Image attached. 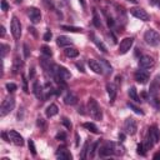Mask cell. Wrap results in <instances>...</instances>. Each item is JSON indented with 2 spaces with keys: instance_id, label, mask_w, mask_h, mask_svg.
<instances>
[{
  "instance_id": "obj_23",
  "label": "cell",
  "mask_w": 160,
  "mask_h": 160,
  "mask_svg": "<svg viewBox=\"0 0 160 160\" xmlns=\"http://www.w3.org/2000/svg\"><path fill=\"white\" fill-rule=\"evenodd\" d=\"M99 62H100V65H101L104 72H106V74H111V72H112V68H111V65L108 62L106 59H100Z\"/></svg>"
},
{
  "instance_id": "obj_21",
  "label": "cell",
  "mask_w": 160,
  "mask_h": 160,
  "mask_svg": "<svg viewBox=\"0 0 160 160\" xmlns=\"http://www.w3.org/2000/svg\"><path fill=\"white\" fill-rule=\"evenodd\" d=\"M91 39H92V42L98 46V49H99L100 51H102V52H105V54L108 52V49H106V46L104 45V42H102L101 40H99L94 34H91Z\"/></svg>"
},
{
  "instance_id": "obj_3",
  "label": "cell",
  "mask_w": 160,
  "mask_h": 160,
  "mask_svg": "<svg viewBox=\"0 0 160 160\" xmlns=\"http://www.w3.org/2000/svg\"><path fill=\"white\" fill-rule=\"evenodd\" d=\"M14 108H15V98L14 96H8L0 106V116L1 118L6 116L8 114H10L11 110H14Z\"/></svg>"
},
{
  "instance_id": "obj_11",
  "label": "cell",
  "mask_w": 160,
  "mask_h": 160,
  "mask_svg": "<svg viewBox=\"0 0 160 160\" xmlns=\"http://www.w3.org/2000/svg\"><path fill=\"white\" fill-rule=\"evenodd\" d=\"M154 64H155V61H154V59L151 56L144 55V56H141L139 59V66L141 69H150V68L154 66Z\"/></svg>"
},
{
  "instance_id": "obj_15",
  "label": "cell",
  "mask_w": 160,
  "mask_h": 160,
  "mask_svg": "<svg viewBox=\"0 0 160 160\" xmlns=\"http://www.w3.org/2000/svg\"><path fill=\"white\" fill-rule=\"evenodd\" d=\"M88 65H89L90 70H92V71L96 72V74H102V72H104V71H102V68H101V65H100V62L96 61V60H94V59H90V60L88 61Z\"/></svg>"
},
{
  "instance_id": "obj_41",
  "label": "cell",
  "mask_w": 160,
  "mask_h": 160,
  "mask_svg": "<svg viewBox=\"0 0 160 160\" xmlns=\"http://www.w3.org/2000/svg\"><path fill=\"white\" fill-rule=\"evenodd\" d=\"M1 10L2 11H8L9 10V4L6 0H1Z\"/></svg>"
},
{
  "instance_id": "obj_28",
  "label": "cell",
  "mask_w": 160,
  "mask_h": 160,
  "mask_svg": "<svg viewBox=\"0 0 160 160\" xmlns=\"http://www.w3.org/2000/svg\"><path fill=\"white\" fill-rule=\"evenodd\" d=\"M114 154L115 155H124L125 154V148L122 145H119V144L114 142Z\"/></svg>"
},
{
  "instance_id": "obj_13",
  "label": "cell",
  "mask_w": 160,
  "mask_h": 160,
  "mask_svg": "<svg viewBox=\"0 0 160 160\" xmlns=\"http://www.w3.org/2000/svg\"><path fill=\"white\" fill-rule=\"evenodd\" d=\"M56 158L60 160H71V154L70 151L65 148V146H59L58 151H56Z\"/></svg>"
},
{
  "instance_id": "obj_5",
  "label": "cell",
  "mask_w": 160,
  "mask_h": 160,
  "mask_svg": "<svg viewBox=\"0 0 160 160\" xmlns=\"http://www.w3.org/2000/svg\"><path fill=\"white\" fill-rule=\"evenodd\" d=\"M124 130H125V132L129 134V135H135V134H136V130H138L135 119L128 118V119L124 121Z\"/></svg>"
},
{
  "instance_id": "obj_47",
  "label": "cell",
  "mask_w": 160,
  "mask_h": 160,
  "mask_svg": "<svg viewBox=\"0 0 160 160\" xmlns=\"http://www.w3.org/2000/svg\"><path fill=\"white\" fill-rule=\"evenodd\" d=\"M0 35H1V38H4V36H5V28H4L2 25L0 26Z\"/></svg>"
},
{
  "instance_id": "obj_34",
  "label": "cell",
  "mask_w": 160,
  "mask_h": 160,
  "mask_svg": "<svg viewBox=\"0 0 160 160\" xmlns=\"http://www.w3.org/2000/svg\"><path fill=\"white\" fill-rule=\"evenodd\" d=\"M99 145H100V140H98V141H95L94 144H92V146H91V149L89 150V152H90V156L92 158L94 155H95V152H96V150H99L98 148H99Z\"/></svg>"
},
{
  "instance_id": "obj_16",
  "label": "cell",
  "mask_w": 160,
  "mask_h": 160,
  "mask_svg": "<svg viewBox=\"0 0 160 160\" xmlns=\"http://www.w3.org/2000/svg\"><path fill=\"white\" fill-rule=\"evenodd\" d=\"M32 91H34V95L38 98V99H42L44 98V88L40 85L39 81H34V85H32Z\"/></svg>"
},
{
  "instance_id": "obj_29",
  "label": "cell",
  "mask_w": 160,
  "mask_h": 160,
  "mask_svg": "<svg viewBox=\"0 0 160 160\" xmlns=\"http://www.w3.org/2000/svg\"><path fill=\"white\" fill-rule=\"evenodd\" d=\"M92 21H94V25H95L96 28H100V26H101V20H100V18H99L96 10L92 11Z\"/></svg>"
},
{
  "instance_id": "obj_32",
  "label": "cell",
  "mask_w": 160,
  "mask_h": 160,
  "mask_svg": "<svg viewBox=\"0 0 160 160\" xmlns=\"http://www.w3.org/2000/svg\"><path fill=\"white\" fill-rule=\"evenodd\" d=\"M64 30H66V31H71V32H81L82 31V29L81 28H76V26H68V25H62L61 26Z\"/></svg>"
},
{
  "instance_id": "obj_19",
  "label": "cell",
  "mask_w": 160,
  "mask_h": 160,
  "mask_svg": "<svg viewBox=\"0 0 160 160\" xmlns=\"http://www.w3.org/2000/svg\"><path fill=\"white\" fill-rule=\"evenodd\" d=\"M149 135H150L151 140L154 141V144L159 142V140H160V130L158 129V126H152V128H150V130H149Z\"/></svg>"
},
{
  "instance_id": "obj_53",
  "label": "cell",
  "mask_w": 160,
  "mask_h": 160,
  "mask_svg": "<svg viewBox=\"0 0 160 160\" xmlns=\"http://www.w3.org/2000/svg\"><path fill=\"white\" fill-rule=\"evenodd\" d=\"M128 1H132V2H136V0H128Z\"/></svg>"
},
{
  "instance_id": "obj_43",
  "label": "cell",
  "mask_w": 160,
  "mask_h": 160,
  "mask_svg": "<svg viewBox=\"0 0 160 160\" xmlns=\"http://www.w3.org/2000/svg\"><path fill=\"white\" fill-rule=\"evenodd\" d=\"M38 126H39V128H41V129H44V128H45L44 119H41V118H39V119H38Z\"/></svg>"
},
{
  "instance_id": "obj_7",
  "label": "cell",
  "mask_w": 160,
  "mask_h": 160,
  "mask_svg": "<svg viewBox=\"0 0 160 160\" xmlns=\"http://www.w3.org/2000/svg\"><path fill=\"white\" fill-rule=\"evenodd\" d=\"M130 12H131L132 16H135L136 19H140L142 21H149L150 20L149 14L144 9H141V8H131L130 9Z\"/></svg>"
},
{
  "instance_id": "obj_25",
  "label": "cell",
  "mask_w": 160,
  "mask_h": 160,
  "mask_svg": "<svg viewBox=\"0 0 160 160\" xmlns=\"http://www.w3.org/2000/svg\"><path fill=\"white\" fill-rule=\"evenodd\" d=\"M64 52H65V55H66L68 58H76V56L79 55V51H78L75 48H72V46H68V48L64 50Z\"/></svg>"
},
{
  "instance_id": "obj_1",
  "label": "cell",
  "mask_w": 160,
  "mask_h": 160,
  "mask_svg": "<svg viewBox=\"0 0 160 160\" xmlns=\"http://www.w3.org/2000/svg\"><path fill=\"white\" fill-rule=\"evenodd\" d=\"M88 110H89V114H90V116L92 119H95V120H101L102 119L101 109H100V106H99V104H98V101L95 99H92V98L89 99V101H88Z\"/></svg>"
},
{
  "instance_id": "obj_39",
  "label": "cell",
  "mask_w": 160,
  "mask_h": 160,
  "mask_svg": "<svg viewBox=\"0 0 160 160\" xmlns=\"http://www.w3.org/2000/svg\"><path fill=\"white\" fill-rule=\"evenodd\" d=\"M28 145H29V149H30V151H31V154L32 155H36V149H35V145H34V141L30 139L29 141H28Z\"/></svg>"
},
{
  "instance_id": "obj_22",
  "label": "cell",
  "mask_w": 160,
  "mask_h": 160,
  "mask_svg": "<svg viewBox=\"0 0 160 160\" xmlns=\"http://www.w3.org/2000/svg\"><path fill=\"white\" fill-rule=\"evenodd\" d=\"M58 112H59V109H58V106H56L55 104H50V105L46 108V110H45V114H46L48 118H52V116H55Z\"/></svg>"
},
{
  "instance_id": "obj_18",
  "label": "cell",
  "mask_w": 160,
  "mask_h": 160,
  "mask_svg": "<svg viewBox=\"0 0 160 160\" xmlns=\"http://www.w3.org/2000/svg\"><path fill=\"white\" fill-rule=\"evenodd\" d=\"M64 102H65L66 105H75V104L78 102V98H76V95H75L74 92L68 91L66 95L64 96Z\"/></svg>"
},
{
  "instance_id": "obj_24",
  "label": "cell",
  "mask_w": 160,
  "mask_h": 160,
  "mask_svg": "<svg viewBox=\"0 0 160 160\" xmlns=\"http://www.w3.org/2000/svg\"><path fill=\"white\" fill-rule=\"evenodd\" d=\"M149 101L150 104L156 109V110H160V100H159V96L155 95V94H150L149 96Z\"/></svg>"
},
{
  "instance_id": "obj_37",
  "label": "cell",
  "mask_w": 160,
  "mask_h": 160,
  "mask_svg": "<svg viewBox=\"0 0 160 160\" xmlns=\"http://www.w3.org/2000/svg\"><path fill=\"white\" fill-rule=\"evenodd\" d=\"M136 152H138L139 155H141V156H145V154H146V149L144 148V144H139V145H138V148H136Z\"/></svg>"
},
{
  "instance_id": "obj_51",
  "label": "cell",
  "mask_w": 160,
  "mask_h": 160,
  "mask_svg": "<svg viewBox=\"0 0 160 160\" xmlns=\"http://www.w3.org/2000/svg\"><path fill=\"white\" fill-rule=\"evenodd\" d=\"M124 138H125V135H124V134H119V139L124 140Z\"/></svg>"
},
{
  "instance_id": "obj_8",
  "label": "cell",
  "mask_w": 160,
  "mask_h": 160,
  "mask_svg": "<svg viewBox=\"0 0 160 160\" xmlns=\"http://www.w3.org/2000/svg\"><path fill=\"white\" fill-rule=\"evenodd\" d=\"M8 136H9L10 142H12L14 145H16V146L24 145V139H22V136H21L18 131H15V130H9V131H8Z\"/></svg>"
},
{
  "instance_id": "obj_6",
  "label": "cell",
  "mask_w": 160,
  "mask_h": 160,
  "mask_svg": "<svg viewBox=\"0 0 160 160\" xmlns=\"http://www.w3.org/2000/svg\"><path fill=\"white\" fill-rule=\"evenodd\" d=\"M114 154V142L111 141H106L102 146H100L99 149V155L100 158H108L110 155Z\"/></svg>"
},
{
  "instance_id": "obj_45",
  "label": "cell",
  "mask_w": 160,
  "mask_h": 160,
  "mask_svg": "<svg viewBox=\"0 0 160 160\" xmlns=\"http://www.w3.org/2000/svg\"><path fill=\"white\" fill-rule=\"evenodd\" d=\"M149 2H150L151 5H154V6L160 8V0H149Z\"/></svg>"
},
{
  "instance_id": "obj_52",
  "label": "cell",
  "mask_w": 160,
  "mask_h": 160,
  "mask_svg": "<svg viewBox=\"0 0 160 160\" xmlns=\"http://www.w3.org/2000/svg\"><path fill=\"white\" fill-rule=\"evenodd\" d=\"M79 1H80V4L82 5V8H85V1H84V0H79Z\"/></svg>"
},
{
  "instance_id": "obj_36",
  "label": "cell",
  "mask_w": 160,
  "mask_h": 160,
  "mask_svg": "<svg viewBox=\"0 0 160 160\" xmlns=\"http://www.w3.org/2000/svg\"><path fill=\"white\" fill-rule=\"evenodd\" d=\"M41 52L45 55V56H48V58H50L51 55H52V51H51V49L49 48V46H41Z\"/></svg>"
},
{
  "instance_id": "obj_35",
  "label": "cell",
  "mask_w": 160,
  "mask_h": 160,
  "mask_svg": "<svg viewBox=\"0 0 160 160\" xmlns=\"http://www.w3.org/2000/svg\"><path fill=\"white\" fill-rule=\"evenodd\" d=\"M88 151H89V141H86L85 144H84V146H82V150H81V154H80V159H85L86 158V154H88Z\"/></svg>"
},
{
  "instance_id": "obj_10",
  "label": "cell",
  "mask_w": 160,
  "mask_h": 160,
  "mask_svg": "<svg viewBox=\"0 0 160 160\" xmlns=\"http://www.w3.org/2000/svg\"><path fill=\"white\" fill-rule=\"evenodd\" d=\"M132 42H134V39L132 38H125V39H122L120 41V45H119V54H121V55L126 54L131 49Z\"/></svg>"
},
{
  "instance_id": "obj_14",
  "label": "cell",
  "mask_w": 160,
  "mask_h": 160,
  "mask_svg": "<svg viewBox=\"0 0 160 160\" xmlns=\"http://www.w3.org/2000/svg\"><path fill=\"white\" fill-rule=\"evenodd\" d=\"M159 90H160V74H158V75L154 78V80L151 81L149 91H150V94H155V95H158Z\"/></svg>"
},
{
  "instance_id": "obj_48",
  "label": "cell",
  "mask_w": 160,
  "mask_h": 160,
  "mask_svg": "<svg viewBox=\"0 0 160 160\" xmlns=\"http://www.w3.org/2000/svg\"><path fill=\"white\" fill-rule=\"evenodd\" d=\"M76 68H78V69L81 71V72H85V70H84V66H82L81 64H79V62H78V64H76Z\"/></svg>"
},
{
  "instance_id": "obj_49",
  "label": "cell",
  "mask_w": 160,
  "mask_h": 160,
  "mask_svg": "<svg viewBox=\"0 0 160 160\" xmlns=\"http://www.w3.org/2000/svg\"><path fill=\"white\" fill-rule=\"evenodd\" d=\"M154 159H155V160H160V151L154 155Z\"/></svg>"
},
{
  "instance_id": "obj_50",
  "label": "cell",
  "mask_w": 160,
  "mask_h": 160,
  "mask_svg": "<svg viewBox=\"0 0 160 160\" xmlns=\"http://www.w3.org/2000/svg\"><path fill=\"white\" fill-rule=\"evenodd\" d=\"M78 112H79V114H85V112H84V109H82V106H80V108L78 109Z\"/></svg>"
},
{
  "instance_id": "obj_31",
  "label": "cell",
  "mask_w": 160,
  "mask_h": 160,
  "mask_svg": "<svg viewBox=\"0 0 160 160\" xmlns=\"http://www.w3.org/2000/svg\"><path fill=\"white\" fill-rule=\"evenodd\" d=\"M128 106H129V108H130V109H131V110H132L135 114H138V115H144V111H142V110H141L139 106L134 105L132 102H128Z\"/></svg>"
},
{
  "instance_id": "obj_40",
  "label": "cell",
  "mask_w": 160,
  "mask_h": 160,
  "mask_svg": "<svg viewBox=\"0 0 160 160\" xmlns=\"http://www.w3.org/2000/svg\"><path fill=\"white\" fill-rule=\"evenodd\" d=\"M61 121H62V124L65 125V128H66V129H71V122H70V120H69L68 118H62V120H61Z\"/></svg>"
},
{
  "instance_id": "obj_42",
  "label": "cell",
  "mask_w": 160,
  "mask_h": 160,
  "mask_svg": "<svg viewBox=\"0 0 160 160\" xmlns=\"http://www.w3.org/2000/svg\"><path fill=\"white\" fill-rule=\"evenodd\" d=\"M50 39H51V31L48 30V31L45 32V35H44V40H45V41H49Z\"/></svg>"
},
{
  "instance_id": "obj_26",
  "label": "cell",
  "mask_w": 160,
  "mask_h": 160,
  "mask_svg": "<svg viewBox=\"0 0 160 160\" xmlns=\"http://www.w3.org/2000/svg\"><path fill=\"white\" fill-rule=\"evenodd\" d=\"M128 94H129L130 99H131V100H134L135 102H140V101H141V100H140V98H139V95H138V91H136V89H135L134 86H131V88L129 89Z\"/></svg>"
},
{
  "instance_id": "obj_2",
  "label": "cell",
  "mask_w": 160,
  "mask_h": 160,
  "mask_svg": "<svg viewBox=\"0 0 160 160\" xmlns=\"http://www.w3.org/2000/svg\"><path fill=\"white\" fill-rule=\"evenodd\" d=\"M144 40L150 46H158L159 42H160V35H159L158 31H155L152 29H149L144 34Z\"/></svg>"
},
{
  "instance_id": "obj_38",
  "label": "cell",
  "mask_w": 160,
  "mask_h": 160,
  "mask_svg": "<svg viewBox=\"0 0 160 160\" xmlns=\"http://www.w3.org/2000/svg\"><path fill=\"white\" fill-rule=\"evenodd\" d=\"M16 89H18V86H16L14 82H8V84H6V90H8L9 92H14Z\"/></svg>"
},
{
  "instance_id": "obj_20",
  "label": "cell",
  "mask_w": 160,
  "mask_h": 160,
  "mask_svg": "<svg viewBox=\"0 0 160 160\" xmlns=\"http://www.w3.org/2000/svg\"><path fill=\"white\" fill-rule=\"evenodd\" d=\"M56 44H58L59 46H69V45L72 44V40H71L70 38H68V36L61 35V36H58V39H56Z\"/></svg>"
},
{
  "instance_id": "obj_27",
  "label": "cell",
  "mask_w": 160,
  "mask_h": 160,
  "mask_svg": "<svg viewBox=\"0 0 160 160\" xmlns=\"http://www.w3.org/2000/svg\"><path fill=\"white\" fill-rule=\"evenodd\" d=\"M84 128L88 129L89 131L94 132V134H98V132H99V129H98V126H96L94 122H85V124H84Z\"/></svg>"
},
{
  "instance_id": "obj_9",
  "label": "cell",
  "mask_w": 160,
  "mask_h": 160,
  "mask_svg": "<svg viewBox=\"0 0 160 160\" xmlns=\"http://www.w3.org/2000/svg\"><path fill=\"white\" fill-rule=\"evenodd\" d=\"M28 16H29V19H30V21L32 24H38L41 20V12H40V10L38 8H34V6H31V8L28 9Z\"/></svg>"
},
{
  "instance_id": "obj_30",
  "label": "cell",
  "mask_w": 160,
  "mask_h": 160,
  "mask_svg": "<svg viewBox=\"0 0 160 160\" xmlns=\"http://www.w3.org/2000/svg\"><path fill=\"white\" fill-rule=\"evenodd\" d=\"M21 66H22V61L16 56L15 59H14V66H12V69H14V72H18L20 69H21Z\"/></svg>"
},
{
  "instance_id": "obj_33",
  "label": "cell",
  "mask_w": 160,
  "mask_h": 160,
  "mask_svg": "<svg viewBox=\"0 0 160 160\" xmlns=\"http://www.w3.org/2000/svg\"><path fill=\"white\" fill-rule=\"evenodd\" d=\"M9 50H10V46H9V45H6V44H1V45H0V52H1V59H4V58L6 56V54L9 52Z\"/></svg>"
},
{
  "instance_id": "obj_4",
  "label": "cell",
  "mask_w": 160,
  "mask_h": 160,
  "mask_svg": "<svg viewBox=\"0 0 160 160\" xmlns=\"http://www.w3.org/2000/svg\"><path fill=\"white\" fill-rule=\"evenodd\" d=\"M10 29H11L12 36H14L15 39H20V36H21V24H20V20H19L16 16H12Z\"/></svg>"
},
{
  "instance_id": "obj_44",
  "label": "cell",
  "mask_w": 160,
  "mask_h": 160,
  "mask_svg": "<svg viewBox=\"0 0 160 160\" xmlns=\"http://www.w3.org/2000/svg\"><path fill=\"white\" fill-rule=\"evenodd\" d=\"M65 138H66V135L64 132H58L56 134V139L58 140H65Z\"/></svg>"
},
{
  "instance_id": "obj_46",
  "label": "cell",
  "mask_w": 160,
  "mask_h": 160,
  "mask_svg": "<svg viewBox=\"0 0 160 160\" xmlns=\"http://www.w3.org/2000/svg\"><path fill=\"white\" fill-rule=\"evenodd\" d=\"M24 54H25V58H28V56L30 55V52H29V46H28L26 44H24Z\"/></svg>"
},
{
  "instance_id": "obj_12",
  "label": "cell",
  "mask_w": 160,
  "mask_h": 160,
  "mask_svg": "<svg viewBox=\"0 0 160 160\" xmlns=\"http://www.w3.org/2000/svg\"><path fill=\"white\" fill-rule=\"evenodd\" d=\"M134 78H135V80H136L138 82H140V84H146L150 76H149V72H148V71H145V70H138V71H135Z\"/></svg>"
},
{
  "instance_id": "obj_17",
  "label": "cell",
  "mask_w": 160,
  "mask_h": 160,
  "mask_svg": "<svg viewBox=\"0 0 160 160\" xmlns=\"http://www.w3.org/2000/svg\"><path fill=\"white\" fill-rule=\"evenodd\" d=\"M106 91H108V94H109L110 101L112 102V101L115 100V98H116V92H118V90H116V85L112 84V82L106 84Z\"/></svg>"
}]
</instances>
